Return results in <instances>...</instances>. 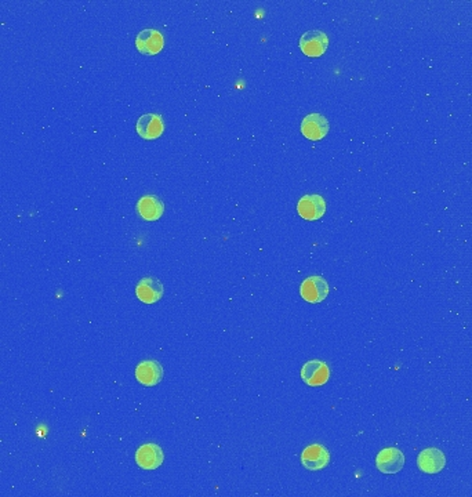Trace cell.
I'll list each match as a JSON object with an SVG mask.
<instances>
[{
    "label": "cell",
    "mask_w": 472,
    "mask_h": 497,
    "mask_svg": "<svg viewBox=\"0 0 472 497\" xmlns=\"http://www.w3.org/2000/svg\"><path fill=\"white\" fill-rule=\"evenodd\" d=\"M327 46L329 37L322 30H308L300 37V49L308 57H321L325 54Z\"/></svg>",
    "instance_id": "6da1fadb"
},
{
    "label": "cell",
    "mask_w": 472,
    "mask_h": 497,
    "mask_svg": "<svg viewBox=\"0 0 472 497\" xmlns=\"http://www.w3.org/2000/svg\"><path fill=\"white\" fill-rule=\"evenodd\" d=\"M301 379L309 387H321L330 379V369L324 361H308L301 368Z\"/></svg>",
    "instance_id": "7a4b0ae2"
},
{
    "label": "cell",
    "mask_w": 472,
    "mask_h": 497,
    "mask_svg": "<svg viewBox=\"0 0 472 497\" xmlns=\"http://www.w3.org/2000/svg\"><path fill=\"white\" fill-rule=\"evenodd\" d=\"M329 283L325 278L322 276H309L307 278L300 288L301 297L311 304H318L322 303L329 294Z\"/></svg>",
    "instance_id": "3957f363"
},
{
    "label": "cell",
    "mask_w": 472,
    "mask_h": 497,
    "mask_svg": "<svg viewBox=\"0 0 472 497\" xmlns=\"http://www.w3.org/2000/svg\"><path fill=\"white\" fill-rule=\"evenodd\" d=\"M298 214L307 221H315L325 216V199L318 194L304 195L297 205Z\"/></svg>",
    "instance_id": "277c9868"
},
{
    "label": "cell",
    "mask_w": 472,
    "mask_h": 497,
    "mask_svg": "<svg viewBox=\"0 0 472 497\" xmlns=\"http://www.w3.org/2000/svg\"><path fill=\"white\" fill-rule=\"evenodd\" d=\"M301 463L309 471L324 469L330 463V453L327 448L321 443L309 445L301 453Z\"/></svg>",
    "instance_id": "5b68a950"
},
{
    "label": "cell",
    "mask_w": 472,
    "mask_h": 497,
    "mask_svg": "<svg viewBox=\"0 0 472 497\" xmlns=\"http://www.w3.org/2000/svg\"><path fill=\"white\" fill-rule=\"evenodd\" d=\"M330 124L326 117L321 114H309L301 122V133L311 141H319L329 133Z\"/></svg>",
    "instance_id": "8992f818"
},
{
    "label": "cell",
    "mask_w": 472,
    "mask_h": 497,
    "mask_svg": "<svg viewBox=\"0 0 472 497\" xmlns=\"http://www.w3.org/2000/svg\"><path fill=\"white\" fill-rule=\"evenodd\" d=\"M163 450L156 443H146L136 452V463L143 469H156L163 464Z\"/></svg>",
    "instance_id": "52a82bcc"
},
{
    "label": "cell",
    "mask_w": 472,
    "mask_h": 497,
    "mask_svg": "<svg viewBox=\"0 0 472 497\" xmlns=\"http://www.w3.org/2000/svg\"><path fill=\"white\" fill-rule=\"evenodd\" d=\"M163 46L165 37L159 30H144L136 36V47L141 54L155 56L162 52Z\"/></svg>",
    "instance_id": "ba28073f"
},
{
    "label": "cell",
    "mask_w": 472,
    "mask_h": 497,
    "mask_svg": "<svg viewBox=\"0 0 472 497\" xmlns=\"http://www.w3.org/2000/svg\"><path fill=\"white\" fill-rule=\"evenodd\" d=\"M376 466L384 474H396L405 466V455L398 448H385L377 455Z\"/></svg>",
    "instance_id": "9c48e42d"
},
{
    "label": "cell",
    "mask_w": 472,
    "mask_h": 497,
    "mask_svg": "<svg viewBox=\"0 0 472 497\" xmlns=\"http://www.w3.org/2000/svg\"><path fill=\"white\" fill-rule=\"evenodd\" d=\"M136 130L138 136L144 140H156L165 131L163 117L158 114H146L138 117L136 123Z\"/></svg>",
    "instance_id": "30bf717a"
},
{
    "label": "cell",
    "mask_w": 472,
    "mask_h": 497,
    "mask_svg": "<svg viewBox=\"0 0 472 497\" xmlns=\"http://www.w3.org/2000/svg\"><path fill=\"white\" fill-rule=\"evenodd\" d=\"M417 466L425 474H438L446 466V456L438 448L424 449L417 457Z\"/></svg>",
    "instance_id": "8fae6325"
},
{
    "label": "cell",
    "mask_w": 472,
    "mask_h": 497,
    "mask_svg": "<svg viewBox=\"0 0 472 497\" xmlns=\"http://www.w3.org/2000/svg\"><path fill=\"white\" fill-rule=\"evenodd\" d=\"M163 292H165V289H163L162 282L156 278H152V276L143 278L137 283V288H136L137 298L144 304H153V303L159 301L163 296Z\"/></svg>",
    "instance_id": "7c38bea8"
},
{
    "label": "cell",
    "mask_w": 472,
    "mask_h": 497,
    "mask_svg": "<svg viewBox=\"0 0 472 497\" xmlns=\"http://www.w3.org/2000/svg\"><path fill=\"white\" fill-rule=\"evenodd\" d=\"M136 379L138 382L147 387H153L163 379V368L159 362L147 359L137 365Z\"/></svg>",
    "instance_id": "4fadbf2b"
},
{
    "label": "cell",
    "mask_w": 472,
    "mask_h": 497,
    "mask_svg": "<svg viewBox=\"0 0 472 497\" xmlns=\"http://www.w3.org/2000/svg\"><path fill=\"white\" fill-rule=\"evenodd\" d=\"M137 211L144 220L156 221L163 216L165 205L162 199L155 195H144L137 202Z\"/></svg>",
    "instance_id": "5bb4252c"
}]
</instances>
